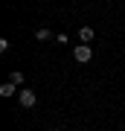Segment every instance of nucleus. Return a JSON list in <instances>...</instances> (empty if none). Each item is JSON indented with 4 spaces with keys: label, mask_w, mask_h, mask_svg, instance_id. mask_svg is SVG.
<instances>
[{
    "label": "nucleus",
    "mask_w": 125,
    "mask_h": 131,
    "mask_svg": "<svg viewBox=\"0 0 125 131\" xmlns=\"http://www.w3.org/2000/svg\"><path fill=\"white\" fill-rule=\"evenodd\" d=\"M73 58H76V61H82V64H84V61H90V58H93V47H90V44H82V47H76V50H73Z\"/></svg>",
    "instance_id": "obj_1"
},
{
    "label": "nucleus",
    "mask_w": 125,
    "mask_h": 131,
    "mask_svg": "<svg viewBox=\"0 0 125 131\" xmlns=\"http://www.w3.org/2000/svg\"><path fill=\"white\" fill-rule=\"evenodd\" d=\"M35 99H38V96H35V90H29V88H23L20 93H18V102H20L23 108H32V105H35Z\"/></svg>",
    "instance_id": "obj_2"
},
{
    "label": "nucleus",
    "mask_w": 125,
    "mask_h": 131,
    "mask_svg": "<svg viewBox=\"0 0 125 131\" xmlns=\"http://www.w3.org/2000/svg\"><path fill=\"white\" fill-rule=\"evenodd\" d=\"M15 93H20V90L15 88L12 82H6V84H0V96H6V99H9V96H15Z\"/></svg>",
    "instance_id": "obj_3"
},
{
    "label": "nucleus",
    "mask_w": 125,
    "mask_h": 131,
    "mask_svg": "<svg viewBox=\"0 0 125 131\" xmlns=\"http://www.w3.org/2000/svg\"><path fill=\"white\" fill-rule=\"evenodd\" d=\"M79 35H82V41H84V44H90V41H93V29H90V26H82V32H79Z\"/></svg>",
    "instance_id": "obj_4"
},
{
    "label": "nucleus",
    "mask_w": 125,
    "mask_h": 131,
    "mask_svg": "<svg viewBox=\"0 0 125 131\" xmlns=\"http://www.w3.org/2000/svg\"><path fill=\"white\" fill-rule=\"evenodd\" d=\"M9 82L15 84V88H18V84H23V73H20V70H12V76H9Z\"/></svg>",
    "instance_id": "obj_5"
},
{
    "label": "nucleus",
    "mask_w": 125,
    "mask_h": 131,
    "mask_svg": "<svg viewBox=\"0 0 125 131\" xmlns=\"http://www.w3.org/2000/svg\"><path fill=\"white\" fill-rule=\"evenodd\" d=\"M35 38H38V41H50V38H52V32H50V29H38V32H35Z\"/></svg>",
    "instance_id": "obj_6"
}]
</instances>
